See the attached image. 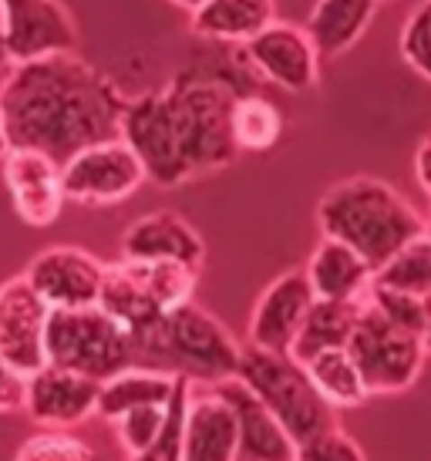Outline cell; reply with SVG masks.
<instances>
[{
	"instance_id": "obj_13",
	"label": "cell",
	"mask_w": 431,
	"mask_h": 461,
	"mask_svg": "<svg viewBox=\"0 0 431 461\" xmlns=\"http://www.w3.org/2000/svg\"><path fill=\"white\" fill-rule=\"evenodd\" d=\"M24 276L51 310L91 307L102 294L105 263L81 246H44L27 263Z\"/></svg>"
},
{
	"instance_id": "obj_23",
	"label": "cell",
	"mask_w": 431,
	"mask_h": 461,
	"mask_svg": "<svg viewBox=\"0 0 431 461\" xmlns=\"http://www.w3.org/2000/svg\"><path fill=\"white\" fill-rule=\"evenodd\" d=\"M176 387V374L149 367V364H132L125 371L105 377L98 387V408L95 418L102 421H118L125 411L142 408V404H165Z\"/></svg>"
},
{
	"instance_id": "obj_37",
	"label": "cell",
	"mask_w": 431,
	"mask_h": 461,
	"mask_svg": "<svg viewBox=\"0 0 431 461\" xmlns=\"http://www.w3.org/2000/svg\"><path fill=\"white\" fill-rule=\"evenodd\" d=\"M415 176H418L421 189L431 195V131L421 139L418 152H415Z\"/></svg>"
},
{
	"instance_id": "obj_43",
	"label": "cell",
	"mask_w": 431,
	"mask_h": 461,
	"mask_svg": "<svg viewBox=\"0 0 431 461\" xmlns=\"http://www.w3.org/2000/svg\"><path fill=\"white\" fill-rule=\"evenodd\" d=\"M381 4H384V0H381Z\"/></svg>"
},
{
	"instance_id": "obj_4",
	"label": "cell",
	"mask_w": 431,
	"mask_h": 461,
	"mask_svg": "<svg viewBox=\"0 0 431 461\" xmlns=\"http://www.w3.org/2000/svg\"><path fill=\"white\" fill-rule=\"evenodd\" d=\"M132 337H135V364L182 374L196 387L236 377V367H240L243 344L226 323L199 307L196 300H186L159 313Z\"/></svg>"
},
{
	"instance_id": "obj_16",
	"label": "cell",
	"mask_w": 431,
	"mask_h": 461,
	"mask_svg": "<svg viewBox=\"0 0 431 461\" xmlns=\"http://www.w3.org/2000/svg\"><path fill=\"white\" fill-rule=\"evenodd\" d=\"M314 286L307 280V269H287L277 280L260 294L250 313V327H246V340L267 350L290 354L293 337L304 323L307 310L314 303Z\"/></svg>"
},
{
	"instance_id": "obj_27",
	"label": "cell",
	"mask_w": 431,
	"mask_h": 461,
	"mask_svg": "<svg viewBox=\"0 0 431 461\" xmlns=\"http://www.w3.org/2000/svg\"><path fill=\"white\" fill-rule=\"evenodd\" d=\"M98 307L108 310L115 321L125 323L128 330L135 333L142 330L145 323H152L162 310L155 307L149 294H145V286L139 283L135 276V269L128 259L122 263H112V267H105V280H102V294H98Z\"/></svg>"
},
{
	"instance_id": "obj_1",
	"label": "cell",
	"mask_w": 431,
	"mask_h": 461,
	"mask_svg": "<svg viewBox=\"0 0 431 461\" xmlns=\"http://www.w3.org/2000/svg\"><path fill=\"white\" fill-rule=\"evenodd\" d=\"M0 104L14 145L41 149L64 162L91 141L122 131L125 91L78 51L14 65Z\"/></svg>"
},
{
	"instance_id": "obj_41",
	"label": "cell",
	"mask_w": 431,
	"mask_h": 461,
	"mask_svg": "<svg viewBox=\"0 0 431 461\" xmlns=\"http://www.w3.org/2000/svg\"><path fill=\"white\" fill-rule=\"evenodd\" d=\"M425 303H428V323H425V347H428V354H431V294L425 296Z\"/></svg>"
},
{
	"instance_id": "obj_7",
	"label": "cell",
	"mask_w": 431,
	"mask_h": 461,
	"mask_svg": "<svg viewBox=\"0 0 431 461\" xmlns=\"http://www.w3.org/2000/svg\"><path fill=\"white\" fill-rule=\"evenodd\" d=\"M347 350L357 360L371 394H405L408 387L418 384L425 360L431 357L425 337L388 321L368 300V294L351 330Z\"/></svg>"
},
{
	"instance_id": "obj_3",
	"label": "cell",
	"mask_w": 431,
	"mask_h": 461,
	"mask_svg": "<svg viewBox=\"0 0 431 461\" xmlns=\"http://www.w3.org/2000/svg\"><path fill=\"white\" fill-rule=\"evenodd\" d=\"M320 236H334L357 249L378 269L394 249L425 232V219L391 182L378 176H351L334 182L317 203Z\"/></svg>"
},
{
	"instance_id": "obj_24",
	"label": "cell",
	"mask_w": 431,
	"mask_h": 461,
	"mask_svg": "<svg viewBox=\"0 0 431 461\" xmlns=\"http://www.w3.org/2000/svg\"><path fill=\"white\" fill-rule=\"evenodd\" d=\"M361 303H364V296H357V300H324V296H317L307 310L297 337H293L290 357L304 364L320 350L347 347L351 330L357 323V313H361Z\"/></svg>"
},
{
	"instance_id": "obj_9",
	"label": "cell",
	"mask_w": 431,
	"mask_h": 461,
	"mask_svg": "<svg viewBox=\"0 0 431 461\" xmlns=\"http://www.w3.org/2000/svg\"><path fill=\"white\" fill-rule=\"evenodd\" d=\"M246 68L256 75L260 85L280 88L287 95H304L317 88L320 81V51L310 41L307 27L273 21L246 44H236Z\"/></svg>"
},
{
	"instance_id": "obj_19",
	"label": "cell",
	"mask_w": 431,
	"mask_h": 461,
	"mask_svg": "<svg viewBox=\"0 0 431 461\" xmlns=\"http://www.w3.org/2000/svg\"><path fill=\"white\" fill-rule=\"evenodd\" d=\"M236 448L240 428L233 404L213 384H206V391L192 387L182 461H236Z\"/></svg>"
},
{
	"instance_id": "obj_39",
	"label": "cell",
	"mask_w": 431,
	"mask_h": 461,
	"mask_svg": "<svg viewBox=\"0 0 431 461\" xmlns=\"http://www.w3.org/2000/svg\"><path fill=\"white\" fill-rule=\"evenodd\" d=\"M11 71H14V61H11V54H7L4 34H0V91H4V85H7V77H11Z\"/></svg>"
},
{
	"instance_id": "obj_5",
	"label": "cell",
	"mask_w": 431,
	"mask_h": 461,
	"mask_svg": "<svg viewBox=\"0 0 431 461\" xmlns=\"http://www.w3.org/2000/svg\"><path fill=\"white\" fill-rule=\"evenodd\" d=\"M236 377L277 414L297 445L324 431L327 424H337V411L324 401L307 367L290 354L267 350L246 340L240 350Z\"/></svg>"
},
{
	"instance_id": "obj_8",
	"label": "cell",
	"mask_w": 431,
	"mask_h": 461,
	"mask_svg": "<svg viewBox=\"0 0 431 461\" xmlns=\"http://www.w3.org/2000/svg\"><path fill=\"white\" fill-rule=\"evenodd\" d=\"M145 182V166L122 135L91 141L61 162L64 199L88 209L128 203Z\"/></svg>"
},
{
	"instance_id": "obj_32",
	"label": "cell",
	"mask_w": 431,
	"mask_h": 461,
	"mask_svg": "<svg viewBox=\"0 0 431 461\" xmlns=\"http://www.w3.org/2000/svg\"><path fill=\"white\" fill-rule=\"evenodd\" d=\"M162 418H165V404H142V408L125 411L118 421H112L125 458H135V461L149 458L155 438H159V428H162Z\"/></svg>"
},
{
	"instance_id": "obj_35",
	"label": "cell",
	"mask_w": 431,
	"mask_h": 461,
	"mask_svg": "<svg viewBox=\"0 0 431 461\" xmlns=\"http://www.w3.org/2000/svg\"><path fill=\"white\" fill-rule=\"evenodd\" d=\"M401 58L415 75L431 81V0H425L418 11H411L401 27Z\"/></svg>"
},
{
	"instance_id": "obj_38",
	"label": "cell",
	"mask_w": 431,
	"mask_h": 461,
	"mask_svg": "<svg viewBox=\"0 0 431 461\" xmlns=\"http://www.w3.org/2000/svg\"><path fill=\"white\" fill-rule=\"evenodd\" d=\"M14 149V139H11V125H7V115H4V104H0V162H4V155Z\"/></svg>"
},
{
	"instance_id": "obj_18",
	"label": "cell",
	"mask_w": 431,
	"mask_h": 461,
	"mask_svg": "<svg viewBox=\"0 0 431 461\" xmlns=\"http://www.w3.org/2000/svg\"><path fill=\"white\" fill-rule=\"evenodd\" d=\"M213 387H219V394L236 411V428H240L236 461H297V441L290 431L240 377H226Z\"/></svg>"
},
{
	"instance_id": "obj_14",
	"label": "cell",
	"mask_w": 431,
	"mask_h": 461,
	"mask_svg": "<svg viewBox=\"0 0 431 461\" xmlns=\"http://www.w3.org/2000/svg\"><path fill=\"white\" fill-rule=\"evenodd\" d=\"M48 313L24 273L0 283V357L24 377L48 364Z\"/></svg>"
},
{
	"instance_id": "obj_42",
	"label": "cell",
	"mask_w": 431,
	"mask_h": 461,
	"mask_svg": "<svg viewBox=\"0 0 431 461\" xmlns=\"http://www.w3.org/2000/svg\"><path fill=\"white\" fill-rule=\"evenodd\" d=\"M425 236H428V243H431V219H425Z\"/></svg>"
},
{
	"instance_id": "obj_10",
	"label": "cell",
	"mask_w": 431,
	"mask_h": 461,
	"mask_svg": "<svg viewBox=\"0 0 431 461\" xmlns=\"http://www.w3.org/2000/svg\"><path fill=\"white\" fill-rule=\"evenodd\" d=\"M0 34L14 65L78 51L81 34L61 0H0Z\"/></svg>"
},
{
	"instance_id": "obj_17",
	"label": "cell",
	"mask_w": 431,
	"mask_h": 461,
	"mask_svg": "<svg viewBox=\"0 0 431 461\" xmlns=\"http://www.w3.org/2000/svg\"><path fill=\"white\" fill-rule=\"evenodd\" d=\"M122 259H176L203 269L206 240L186 216L176 209H155L145 216L132 219L122 232Z\"/></svg>"
},
{
	"instance_id": "obj_33",
	"label": "cell",
	"mask_w": 431,
	"mask_h": 461,
	"mask_svg": "<svg viewBox=\"0 0 431 461\" xmlns=\"http://www.w3.org/2000/svg\"><path fill=\"white\" fill-rule=\"evenodd\" d=\"M368 300L391 323H398V327H405V330L425 337V323H428V303H425V296L405 294V290H391V286H381V283L371 280Z\"/></svg>"
},
{
	"instance_id": "obj_30",
	"label": "cell",
	"mask_w": 431,
	"mask_h": 461,
	"mask_svg": "<svg viewBox=\"0 0 431 461\" xmlns=\"http://www.w3.org/2000/svg\"><path fill=\"white\" fill-rule=\"evenodd\" d=\"M192 381L176 374V387L165 401V418L159 428L152 451L145 461H182V445H186V421H189V397H192Z\"/></svg>"
},
{
	"instance_id": "obj_20",
	"label": "cell",
	"mask_w": 431,
	"mask_h": 461,
	"mask_svg": "<svg viewBox=\"0 0 431 461\" xmlns=\"http://www.w3.org/2000/svg\"><path fill=\"white\" fill-rule=\"evenodd\" d=\"M277 21V0H203L189 14V31L213 44H246Z\"/></svg>"
},
{
	"instance_id": "obj_40",
	"label": "cell",
	"mask_w": 431,
	"mask_h": 461,
	"mask_svg": "<svg viewBox=\"0 0 431 461\" xmlns=\"http://www.w3.org/2000/svg\"><path fill=\"white\" fill-rule=\"evenodd\" d=\"M169 4H172V7H179V11L192 14L196 7H199V4H203V0H169Z\"/></svg>"
},
{
	"instance_id": "obj_26",
	"label": "cell",
	"mask_w": 431,
	"mask_h": 461,
	"mask_svg": "<svg viewBox=\"0 0 431 461\" xmlns=\"http://www.w3.org/2000/svg\"><path fill=\"white\" fill-rule=\"evenodd\" d=\"M229 129L240 152H270L283 139V112L260 91H243L229 112Z\"/></svg>"
},
{
	"instance_id": "obj_34",
	"label": "cell",
	"mask_w": 431,
	"mask_h": 461,
	"mask_svg": "<svg viewBox=\"0 0 431 461\" xmlns=\"http://www.w3.org/2000/svg\"><path fill=\"white\" fill-rule=\"evenodd\" d=\"M368 451L361 448L354 435H347L341 424H327L324 431L310 435L297 445V461H364Z\"/></svg>"
},
{
	"instance_id": "obj_12",
	"label": "cell",
	"mask_w": 431,
	"mask_h": 461,
	"mask_svg": "<svg viewBox=\"0 0 431 461\" xmlns=\"http://www.w3.org/2000/svg\"><path fill=\"white\" fill-rule=\"evenodd\" d=\"M4 185L11 195V205L17 219L31 230H48L64 212V185H61V162L54 155L27 145H14L0 162Z\"/></svg>"
},
{
	"instance_id": "obj_11",
	"label": "cell",
	"mask_w": 431,
	"mask_h": 461,
	"mask_svg": "<svg viewBox=\"0 0 431 461\" xmlns=\"http://www.w3.org/2000/svg\"><path fill=\"white\" fill-rule=\"evenodd\" d=\"M118 135L135 149L149 182L162 185V189H179V185L189 182V172L182 166L176 135H172V125H169L162 88L142 91L135 98H128Z\"/></svg>"
},
{
	"instance_id": "obj_28",
	"label": "cell",
	"mask_w": 431,
	"mask_h": 461,
	"mask_svg": "<svg viewBox=\"0 0 431 461\" xmlns=\"http://www.w3.org/2000/svg\"><path fill=\"white\" fill-rule=\"evenodd\" d=\"M128 263L135 269L139 283L145 286L149 300L162 313L179 307V303H186V300H192L196 286H199V269L189 267V263H176V259H152V263L128 259Z\"/></svg>"
},
{
	"instance_id": "obj_22",
	"label": "cell",
	"mask_w": 431,
	"mask_h": 461,
	"mask_svg": "<svg viewBox=\"0 0 431 461\" xmlns=\"http://www.w3.org/2000/svg\"><path fill=\"white\" fill-rule=\"evenodd\" d=\"M381 0H317L307 14V34L320 58H341L368 34Z\"/></svg>"
},
{
	"instance_id": "obj_29",
	"label": "cell",
	"mask_w": 431,
	"mask_h": 461,
	"mask_svg": "<svg viewBox=\"0 0 431 461\" xmlns=\"http://www.w3.org/2000/svg\"><path fill=\"white\" fill-rule=\"evenodd\" d=\"M374 283L391 286V290H405V294H431V243L425 232H418L415 240H408L401 249H394L391 257L384 259L374 269Z\"/></svg>"
},
{
	"instance_id": "obj_21",
	"label": "cell",
	"mask_w": 431,
	"mask_h": 461,
	"mask_svg": "<svg viewBox=\"0 0 431 461\" xmlns=\"http://www.w3.org/2000/svg\"><path fill=\"white\" fill-rule=\"evenodd\" d=\"M304 269L314 286V296H324V300H357L368 294L371 280H374L368 259L334 236L320 240Z\"/></svg>"
},
{
	"instance_id": "obj_36",
	"label": "cell",
	"mask_w": 431,
	"mask_h": 461,
	"mask_svg": "<svg viewBox=\"0 0 431 461\" xmlns=\"http://www.w3.org/2000/svg\"><path fill=\"white\" fill-rule=\"evenodd\" d=\"M24 387H27L24 374L14 371L11 364L0 357V414L24 411Z\"/></svg>"
},
{
	"instance_id": "obj_2",
	"label": "cell",
	"mask_w": 431,
	"mask_h": 461,
	"mask_svg": "<svg viewBox=\"0 0 431 461\" xmlns=\"http://www.w3.org/2000/svg\"><path fill=\"white\" fill-rule=\"evenodd\" d=\"M256 88L260 81L246 68L240 48L229 54V61H196L169 77L162 98L189 182L223 172L240 158L229 129V112L243 91Z\"/></svg>"
},
{
	"instance_id": "obj_15",
	"label": "cell",
	"mask_w": 431,
	"mask_h": 461,
	"mask_svg": "<svg viewBox=\"0 0 431 461\" xmlns=\"http://www.w3.org/2000/svg\"><path fill=\"white\" fill-rule=\"evenodd\" d=\"M98 387L102 381L48 360L44 367L27 374L24 411L38 428H78L95 418Z\"/></svg>"
},
{
	"instance_id": "obj_6",
	"label": "cell",
	"mask_w": 431,
	"mask_h": 461,
	"mask_svg": "<svg viewBox=\"0 0 431 461\" xmlns=\"http://www.w3.org/2000/svg\"><path fill=\"white\" fill-rule=\"evenodd\" d=\"M48 360L105 381L135 364V337L98 303L48 313Z\"/></svg>"
},
{
	"instance_id": "obj_25",
	"label": "cell",
	"mask_w": 431,
	"mask_h": 461,
	"mask_svg": "<svg viewBox=\"0 0 431 461\" xmlns=\"http://www.w3.org/2000/svg\"><path fill=\"white\" fill-rule=\"evenodd\" d=\"M310 381L317 387L324 401H327L334 411H351L361 408L371 397L364 377H361V367L357 360L351 357L347 347H330V350H320L310 360H304Z\"/></svg>"
},
{
	"instance_id": "obj_31",
	"label": "cell",
	"mask_w": 431,
	"mask_h": 461,
	"mask_svg": "<svg viewBox=\"0 0 431 461\" xmlns=\"http://www.w3.org/2000/svg\"><path fill=\"white\" fill-rule=\"evenodd\" d=\"M17 461H91L95 451L88 448V441H81L71 435V428H41L34 435H27L17 451Z\"/></svg>"
}]
</instances>
